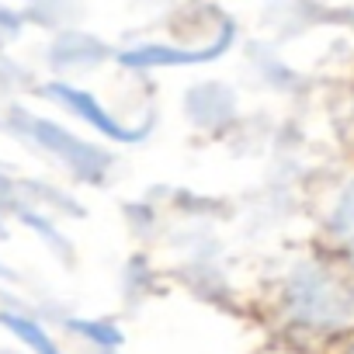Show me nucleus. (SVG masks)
Returning <instances> with one entry per match:
<instances>
[{
    "mask_svg": "<svg viewBox=\"0 0 354 354\" xmlns=\"http://www.w3.org/2000/svg\"><path fill=\"white\" fill-rule=\"evenodd\" d=\"M247 313L281 354H326L354 333V271L306 236L257 274Z\"/></svg>",
    "mask_w": 354,
    "mask_h": 354,
    "instance_id": "nucleus-1",
    "label": "nucleus"
},
{
    "mask_svg": "<svg viewBox=\"0 0 354 354\" xmlns=\"http://www.w3.org/2000/svg\"><path fill=\"white\" fill-rule=\"evenodd\" d=\"M302 212L309 223V240L330 250L344 268L354 271V156L316 167L302 185Z\"/></svg>",
    "mask_w": 354,
    "mask_h": 354,
    "instance_id": "nucleus-2",
    "label": "nucleus"
},
{
    "mask_svg": "<svg viewBox=\"0 0 354 354\" xmlns=\"http://www.w3.org/2000/svg\"><path fill=\"white\" fill-rule=\"evenodd\" d=\"M337 142H340V153H351L354 156V70L351 77L344 80V91H340V101H337Z\"/></svg>",
    "mask_w": 354,
    "mask_h": 354,
    "instance_id": "nucleus-3",
    "label": "nucleus"
},
{
    "mask_svg": "<svg viewBox=\"0 0 354 354\" xmlns=\"http://www.w3.org/2000/svg\"><path fill=\"white\" fill-rule=\"evenodd\" d=\"M326 354H354V333H347L344 340H337V344H333Z\"/></svg>",
    "mask_w": 354,
    "mask_h": 354,
    "instance_id": "nucleus-4",
    "label": "nucleus"
}]
</instances>
